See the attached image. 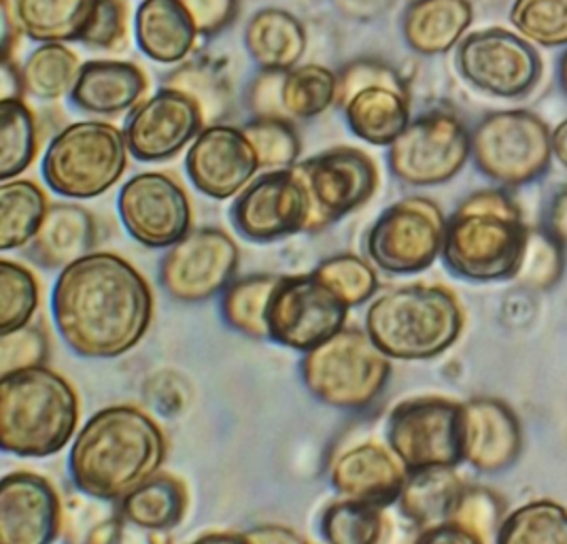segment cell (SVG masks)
Returning a JSON list of instances; mask_svg holds the SVG:
<instances>
[{
    "mask_svg": "<svg viewBox=\"0 0 567 544\" xmlns=\"http://www.w3.org/2000/svg\"><path fill=\"white\" fill-rule=\"evenodd\" d=\"M126 132L104 122H78L53 136L43 177L69 198H96L122 179L128 162Z\"/></svg>",
    "mask_w": 567,
    "mask_h": 544,
    "instance_id": "obj_7",
    "label": "cell"
},
{
    "mask_svg": "<svg viewBox=\"0 0 567 544\" xmlns=\"http://www.w3.org/2000/svg\"><path fill=\"white\" fill-rule=\"evenodd\" d=\"M389 360L368 332L342 328L310 349L302 360V377L319 402L336 409H363L388 386Z\"/></svg>",
    "mask_w": 567,
    "mask_h": 544,
    "instance_id": "obj_6",
    "label": "cell"
},
{
    "mask_svg": "<svg viewBox=\"0 0 567 544\" xmlns=\"http://www.w3.org/2000/svg\"><path fill=\"white\" fill-rule=\"evenodd\" d=\"M347 311L349 307L315 273L279 277L266 311L268 338L309 353L344 328Z\"/></svg>",
    "mask_w": 567,
    "mask_h": 544,
    "instance_id": "obj_13",
    "label": "cell"
},
{
    "mask_svg": "<svg viewBox=\"0 0 567 544\" xmlns=\"http://www.w3.org/2000/svg\"><path fill=\"white\" fill-rule=\"evenodd\" d=\"M291 171L309 198V233H319L363 207L379 189L374 160L355 147L328 150Z\"/></svg>",
    "mask_w": 567,
    "mask_h": 544,
    "instance_id": "obj_11",
    "label": "cell"
},
{
    "mask_svg": "<svg viewBox=\"0 0 567 544\" xmlns=\"http://www.w3.org/2000/svg\"><path fill=\"white\" fill-rule=\"evenodd\" d=\"M409 468L400 458L377 442H363L347 449L330 468L336 492L349 500L389 506L400 500L409 481Z\"/></svg>",
    "mask_w": 567,
    "mask_h": 544,
    "instance_id": "obj_24",
    "label": "cell"
},
{
    "mask_svg": "<svg viewBox=\"0 0 567 544\" xmlns=\"http://www.w3.org/2000/svg\"><path fill=\"white\" fill-rule=\"evenodd\" d=\"M85 544H173L168 532L150 530L134 521L120 517L104 519L87 534Z\"/></svg>",
    "mask_w": 567,
    "mask_h": 544,
    "instance_id": "obj_48",
    "label": "cell"
},
{
    "mask_svg": "<svg viewBox=\"0 0 567 544\" xmlns=\"http://www.w3.org/2000/svg\"><path fill=\"white\" fill-rule=\"evenodd\" d=\"M525 236L527 226L515 201L502 189H481L446 222L442 256L462 279L502 281L515 277Z\"/></svg>",
    "mask_w": 567,
    "mask_h": 544,
    "instance_id": "obj_3",
    "label": "cell"
},
{
    "mask_svg": "<svg viewBox=\"0 0 567 544\" xmlns=\"http://www.w3.org/2000/svg\"><path fill=\"white\" fill-rule=\"evenodd\" d=\"M247 538L251 544H307L298 532L284 525H261L247 532Z\"/></svg>",
    "mask_w": 567,
    "mask_h": 544,
    "instance_id": "obj_52",
    "label": "cell"
},
{
    "mask_svg": "<svg viewBox=\"0 0 567 544\" xmlns=\"http://www.w3.org/2000/svg\"><path fill=\"white\" fill-rule=\"evenodd\" d=\"M309 215L307 192L291 168L270 171L249 183L233 208L236 230L256 243L307 230Z\"/></svg>",
    "mask_w": 567,
    "mask_h": 544,
    "instance_id": "obj_18",
    "label": "cell"
},
{
    "mask_svg": "<svg viewBox=\"0 0 567 544\" xmlns=\"http://www.w3.org/2000/svg\"><path fill=\"white\" fill-rule=\"evenodd\" d=\"M48 358V338L39 328L24 326L2 335V374L43 366Z\"/></svg>",
    "mask_w": 567,
    "mask_h": 544,
    "instance_id": "obj_47",
    "label": "cell"
},
{
    "mask_svg": "<svg viewBox=\"0 0 567 544\" xmlns=\"http://www.w3.org/2000/svg\"><path fill=\"white\" fill-rule=\"evenodd\" d=\"M187 487L173 474H154L122 497V515L150 530L168 532L185 517Z\"/></svg>",
    "mask_w": 567,
    "mask_h": 544,
    "instance_id": "obj_32",
    "label": "cell"
},
{
    "mask_svg": "<svg viewBox=\"0 0 567 544\" xmlns=\"http://www.w3.org/2000/svg\"><path fill=\"white\" fill-rule=\"evenodd\" d=\"M338 99V78L321 64L289 71H264L251 88L249 103L256 117L310 120L328 111Z\"/></svg>",
    "mask_w": 567,
    "mask_h": 544,
    "instance_id": "obj_21",
    "label": "cell"
},
{
    "mask_svg": "<svg viewBox=\"0 0 567 544\" xmlns=\"http://www.w3.org/2000/svg\"><path fill=\"white\" fill-rule=\"evenodd\" d=\"M145 92L147 78L136 64L94 60L81 66L71 99L87 113L113 115L134 106Z\"/></svg>",
    "mask_w": 567,
    "mask_h": 544,
    "instance_id": "obj_25",
    "label": "cell"
},
{
    "mask_svg": "<svg viewBox=\"0 0 567 544\" xmlns=\"http://www.w3.org/2000/svg\"><path fill=\"white\" fill-rule=\"evenodd\" d=\"M79 58L62 43H43L30 53L22 66L24 92L41 101H55L71 94L78 83Z\"/></svg>",
    "mask_w": 567,
    "mask_h": 544,
    "instance_id": "obj_34",
    "label": "cell"
},
{
    "mask_svg": "<svg viewBox=\"0 0 567 544\" xmlns=\"http://www.w3.org/2000/svg\"><path fill=\"white\" fill-rule=\"evenodd\" d=\"M446 219L430 198H404L383 211L365 238V252L381 270L413 275L430 268L444 247Z\"/></svg>",
    "mask_w": 567,
    "mask_h": 544,
    "instance_id": "obj_10",
    "label": "cell"
},
{
    "mask_svg": "<svg viewBox=\"0 0 567 544\" xmlns=\"http://www.w3.org/2000/svg\"><path fill=\"white\" fill-rule=\"evenodd\" d=\"M413 544H487L474 532L465 530L464 525L455 521H444L430 530H423V534Z\"/></svg>",
    "mask_w": 567,
    "mask_h": 544,
    "instance_id": "obj_50",
    "label": "cell"
},
{
    "mask_svg": "<svg viewBox=\"0 0 567 544\" xmlns=\"http://www.w3.org/2000/svg\"><path fill=\"white\" fill-rule=\"evenodd\" d=\"M96 243V224L90 211L78 205H52L32 238V258L48 268H66L90 256Z\"/></svg>",
    "mask_w": 567,
    "mask_h": 544,
    "instance_id": "obj_27",
    "label": "cell"
},
{
    "mask_svg": "<svg viewBox=\"0 0 567 544\" xmlns=\"http://www.w3.org/2000/svg\"><path fill=\"white\" fill-rule=\"evenodd\" d=\"M472 154L481 173L493 182L523 185L548 168L553 134L532 111H497L474 130Z\"/></svg>",
    "mask_w": 567,
    "mask_h": 544,
    "instance_id": "obj_9",
    "label": "cell"
},
{
    "mask_svg": "<svg viewBox=\"0 0 567 544\" xmlns=\"http://www.w3.org/2000/svg\"><path fill=\"white\" fill-rule=\"evenodd\" d=\"M128 7L124 0H101L81 43L99 50H117L126 41Z\"/></svg>",
    "mask_w": 567,
    "mask_h": 544,
    "instance_id": "obj_46",
    "label": "cell"
},
{
    "mask_svg": "<svg viewBox=\"0 0 567 544\" xmlns=\"http://www.w3.org/2000/svg\"><path fill=\"white\" fill-rule=\"evenodd\" d=\"M62 511L52 483L34 472H13L0 485V544H53Z\"/></svg>",
    "mask_w": 567,
    "mask_h": 544,
    "instance_id": "obj_22",
    "label": "cell"
},
{
    "mask_svg": "<svg viewBox=\"0 0 567 544\" xmlns=\"http://www.w3.org/2000/svg\"><path fill=\"white\" fill-rule=\"evenodd\" d=\"M79 400L73 386L45 366L2 374L0 442L20 458H48L75 434Z\"/></svg>",
    "mask_w": 567,
    "mask_h": 544,
    "instance_id": "obj_4",
    "label": "cell"
},
{
    "mask_svg": "<svg viewBox=\"0 0 567 544\" xmlns=\"http://www.w3.org/2000/svg\"><path fill=\"white\" fill-rule=\"evenodd\" d=\"M457 64L465 81L502 99L532 92L542 78L538 52L525 39L504 28H487L465 37Z\"/></svg>",
    "mask_w": 567,
    "mask_h": 544,
    "instance_id": "obj_15",
    "label": "cell"
},
{
    "mask_svg": "<svg viewBox=\"0 0 567 544\" xmlns=\"http://www.w3.org/2000/svg\"><path fill=\"white\" fill-rule=\"evenodd\" d=\"M511 20L534 43L567 45V0H516Z\"/></svg>",
    "mask_w": 567,
    "mask_h": 544,
    "instance_id": "obj_42",
    "label": "cell"
},
{
    "mask_svg": "<svg viewBox=\"0 0 567 544\" xmlns=\"http://www.w3.org/2000/svg\"><path fill=\"white\" fill-rule=\"evenodd\" d=\"M166 88L185 92L205 113V122H217L226 113L228 88L224 78L208 64H185L166 79Z\"/></svg>",
    "mask_w": 567,
    "mask_h": 544,
    "instance_id": "obj_44",
    "label": "cell"
},
{
    "mask_svg": "<svg viewBox=\"0 0 567 544\" xmlns=\"http://www.w3.org/2000/svg\"><path fill=\"white\" fill-rule=\"evenodd\" d=\"M398 0H332L336 11L353 22H374L383 18Z\"/></svg>",
    "mask_w": 567,
    "mask_h": 544,
    "instance_id": "obj_51",
    "label": "cell"
},
{
    "mask_svg": "<svg viewBox=\"0 0 567 544\" xmlns=\"http://www.w3.org/2000/svg\"><path fill=\"white\" fill-rule=\"evenodd\" d=\"M39 307V284L27 266L4 259L0 266V324L2 335L28 326Z\"/></svg>",
    "mask_w": 567,
    "mask_h": 544,
    "instance_id": "obj_40",
    "label": "cell"
},
{
    "mask_svg": "<svg viewBox=\"0 0 567 544\" xmlns=\"http://www.w3.org/2000/svg\"><path fill=\"white\" fill-rule=\"evenodd\" d=\"M20 32H22V28L16 20L11 0H2V60H11L13 48L20 39Z\"/></svg>",
    "mask_w": 567,
    "mask_h": 544,
    "instance_id": "obj_54",
    "label": "cell"
},
{
    "mask_svg": "<svg viewBox=\"0 0 567 544\" xmlns=\"http://www.w3.org/2000/svg\"><path fill=\"white\" fill-rule=\"evenodd\" d=\"M312 273L330 287L349 309L365 302L379 289V277L374 268L353 254L326 259Z\"/></svg>",
    "mask_w": 567,
    "mask_h": 544,
    "instance_id": "obj_41",
    "label": "cell"
},
{
    "mask_svg": "<svg viewBox=\"0 0 567 544\" xmlns=\"http://www.w3.org/2000/svg\"><path fill=\"white\" fill-rule=\"evenodd\" d=\"M198 30L179 0H143L136 11V43L159 64H175L194 50Z\"/></svg>",
    "mask_w": 567,
    "mask_h": 544,
    "instance_id": "obj_26",
    "label": "cell"
},
{
    "mask_svg": "<svg viewBox=\"0 0 567 544\" xmlns=\"http://www.w3.org/2000/svg\"><path fill=\"white\" fill-rule=\"evenodd\" d=\"M561 83H564V88H566L567 92V52L564 55V60H561Z\"/></svg>",
    "mask_w": 567,
    "mask_h": 544,
    "instance_id": "obj_57",
    "label": "cell"
},
{
    "mask_svg": "<svg viewBox=\"0 0 567 544\" xmlns=\"http://www.w3.org/2000/svg\"><path fill=\"white\" fill-rule=\"evenodd\" d=\"M198 34L213 37L230 27L238 13V0H179Z\"/></svg>",
    "mask_w": 567,
    "mask_h": 544,
    "instance_id": "obj_49",
    "label": "cell"
},
{
    "mask_svg": "<svg viewBox=\"0 0 567 544\" xmlns=\"http://www.w3.org/2000/svg\"><path fill=\"white\" fill-rule=\"evenodd\" d=\"M279 277L254 275L226 287L221 312L234 330L251 338H268L266 311Z\"/></svg>",
    "mask_w": 567,
    "mask_h": 544,
    "instance_id": "obj_38",
    "label": "cell"
},
{
    "mask_svg": "<svg viewBox=\"0 0 567 544\" xmlns=\"http://www.w3.org/2000/svg\"><path fill=\"white\" fill-rule=\"evenodd\" d=\"M464 462L481 472L513 466L523 449V432L515 411L495 398H474L462 413Z\"/></svg>",
    "mask_w": 567,
    "mask_h": 544,
    "instance_id": "obj_23",
    "label": "cell"
},
{
    "mask_svg": "<svg viewBox=\"0 0 567 544\" xmlns=\"http://www.w3.org/2000/svg\"><path fill=\"white\" fill-rule=\"evenodd\" d=\"M462 330L464 309L449 287H398L365 312L368 337L393 360H432L451 349Z\"/></svg>",
    "mask_w": 567,
    "mask_h": 544,
    "instance_id": "obj_5",
    "label": "cell"
},
{
    "mask_svg": "<svg viewBox=\"0 0 567 544\" xmlns=\"http://www.w3.org/2000/svg\"><path fill=\"white\" fill-rule=\"evenodd\" d=\"M166 439L136 407H109L92 417L73 442L69 470L79 492L96 500L126 497L157 474Z\"/></svg>",
    "mask_w": 567,
    "mask_h": 544,
    "instance_id": "obj_2",
    "label": "cell"
},
{
    "mask_svg": "<svg viewBox=\"0 0 567 544\" xmlns=\"http://www.w3.org/2000/svg\"><path fill=\"white\" fill-rule=\"evenodd\" d=\"M60 337L83 358L128 353L150 330L154 294L145 277L115 254H90L66 266L53 287Z\"/></svg>",
    "mask_w": 567,
    "mask_h": 544,
    "instance_id": "obj_1",
    "label": "cell"
},
{
    "mask_svg": "<svg viewBox=\"0 0 567 544\" xmlns=\"http://www.w3.org/2000/svg\"><path fill=\"white\" fill-rule=\"evenodd\" d=\"M101 0H11L22 32L41 43L81 41Z\"/></svg>",
    "mask_w": 567,
    "mask_h": 544,
    "instance_id": "obj_31",
    "label": "cell"
},
{
    "mask_svg": "<svg viewBox=\"0 0 567 544\" xmlns=\"http://www.w3.org/2000/svg\"><path fill=\"white\" fill-rule=\"evenodd\" d=\"M564 270H566L564 245L550 234V230L527 228L523 254L513 279L527 289L544 291L557 286Z\"/></svg>",
    "mask_w": 567,
    "mask_h": 544,
    "instance_id": "obj_39",
    "label": "cell"
},
{
    "mask_svg": "<svg viewBox=\"0 0 567 544\" xmlns=\"http://www.w3.org/2000/svg\"><path fill=\"white\" fill-rule=\"evenodd\" d=\"M240 261L230 234L203 228L183 236L162 259L159 281L181 302H203L233 284Z\"/></svg>",
    "mask_w": 567,
    "mask_h": 544,
    "instance_id": "obj_16",
    "label": "cell"
},
{
    "mask_svg": "<svg viewBox=\"0 0 567 544\" xmlns=\"http://www.w3.org/2000/svg\"><path fill=\"white\" fill-rule=\"evenodd\" d=\"M470 0H414L404 13V39L423 55L453 50L472 24Z\"/></svg>",
    "mask_w": 567,
    "mask_h": 544,
    "instance_id": "obj_28",
    "label": "cell"
},
{
    "mask_svg": "<svg viewBox=\"0 0 567 544\" xmlns=\"http://www.w3.org/2000/svg\"><path fill=\"white\" fill-rule=\"evenodd\" d=\"M462 413L464 404L446 398L406 400L389 417V447L409 472L455 468L464 462Z\"/></svg>",
    "mask_w": 567,
    "mask_h": 544,
    "instance_id": "obj_12",
    "label": "cell"
},
{
    "mask_svg": "<svg viewBox=\"0 0 567 544\" xmlns=\"http://www.w3.org/2000/svg\"><path fill=\"white\" fill-rule=\"evenodd\" d=\"M37 120L22 99H2L0 106V173L4 182L22 175L37 156Z\"/></svg>",
    "mask_w": 567,
    "mask_h": 544,
    "instance_id": "obj_36",
    "label": "cell"
},
{
    "mask_svg": "<svg viewBox=\"0 0 567 544\" xmlns=\"http://www.w3.org/2000/svg\"><path fill=\"white\" fill-rule=\"evenodd\" d=\"M451 521L464 525L487 543L497 536L504 523V502L487 487H465Z\"/></svg>",
    "mask_w": 567,
    "mask_h": 544,
    "instance_id": "obj_45",
    "label": "cell"
},
{
    "mask_svg": "<svg viewBox=\"0 0 567 544\" xmlns=\"http://www.w3.org/2000/svg\"><path fill=\"white\" fill-rule=\"evenodd\" d=\"M495 544H567V511L553 500H536L504 519Z\"/></svg>",
    "mask_w": 567,
    "mask_h": 544,
    "instance_id": "obj_37",
    "label": "cell"
},
{
    "mask_svg": "<svg viewBox=\"0 0 567 544\" xmlns=\"http://www.w3.org/2000/svg\"><path fill=\"white\" fill-rule=\"evenodd\" d=\"M0 198H2V211H0L2 249L11 252L32 243L50 208L43 189L28 179L4 182Z\"/></svg>",
    "mask_w": 567,
    "mask_h": 544,
    "instance_id": "obj_33",
    "label": "cell"
},
{
    "mask_svg": "<svg viewBox=\"0 0 567 544\" xmlns=\"http://www.w3.org/2000/svg\"><path fill=\"white\" fill-rule=\"evenodd\" d=\"M553 154L559 157V162L567 168V120L553 132Z\"/></svg>",
    "mask_w": 567,
    "mask_h": 544,
    "instance_id": "obj_56",
    "label": "cell"
},
{
    "mask_svg": "<svg viewBox=\"0 0 567 544\" xmlns=\"http://www.w3.org/2000/svg\"><path fill=\"white\" fill-rule=\"evenodd\" d=\"M389 147V166L398 179L411 185H440L464 168L472 136L457 115L432 111L411 122Z\"/></svg>",
    "mask_w": 567,
    "mask_h": 544,
    "instance_id": "obj_14",
    "label": "cell"
},
{
    "mask_svg": "<svg viewBox=\"0 0 567 544\" xmlns=\"http://www.w3.org/2000/svg\"><path fill=\"white\" fill-rule=\"evenodd\" d=\"M189 544H251L247 534H233V532H213L205 534L198 541Z\"/></svg>",
    "mask_w": 567,
    "mask_h": 544,
    "instance_id": "obj_55",
    "label": "cell"
},
{
    "mask_svg": "<svg viewBox=\"0 0 567 544\" xmlns=\"http://www.w3.org/2000/svg\"><path fill=\"white\" fill-rule=\"evenodd\" d=\"M245 45L261 71H289L302 60L309 37L302 22L289 11L264 9L251 18Z\"/></svg>",
    "mask_w": 567,
    "mask_h": 544,
    "instance_id": "obj_29",
    "label": "cell"
},
{
    "mask_svg": "<svg viewBox=\"0 0 567 544\" xmlns=\"http://www.w3.org/2000/svg\"><path fill=\"white\" fill-rule=\"evenodd\" d=\"M548 230L567 247V185L553 198L548 211Z\"/></svg>",
    "mask_w": 567,
    "mask_h": 544,
    "instance_id": "obj_53",
    "label": "cell"
},
{
    "mask_svg": "<svg viewBox=\"0 0 567 544\" xmlns=\"http://www.w3.org/2000/svg\"><path fill=\"white\" fill-rule=\"evenodd\" d=\"M349 129L370 145H391L411 124V90L377 60H355L338 75V99Z\"/></svg>",
    "mask_w": 567,
    "mask_h": 544,
    "instance_id": "obj_8",
    "label": "cell"
},
{
    "mask_svg": "<svg viewBox=\"0 0 567 544\" xmlns=\"http://www.w3.org/2000/svg\"><path fill=\"white\" fill-rule=\"evenodd\" d=\"M200 104L185 92L164 88L138 104L126 124L130 154L143 162L168 160L205 130Z\"/></svg>",
    "mask_w": 567,
    "mask_h": 544,
    "instance_id": "obj_19",
    "label": "cell"
},
{
    "mask_svg": "<svg viewBox=\"0 0 567 544\" xmlns=\"http://www.w3.org/2000/svg\"><path fill=\"white\" fill-rule=\"evenodd\" d=\"M192 183L210 198L226 201L243 192L259 168L249 136L234 126H208L189 147L185 160Z\"/></svg>",
    "mask_w": 567,
    "mask_h": 544,
    "instance_id": "obj_20",
    "label": "cell"
},
{
    "mask_svg": "<svg viewBox=\"0 0 567 544\" xmlns=\"http://www.w3.org/2000/svg\"><path fill=\"white\" fill-rule=\"evenodd\" d=\"M465 485L453 468H425L409 474L400 493V513L421 530L451 521Z\"/></svg>",
    "mask_w": 567,
    "mask_h": 544,
    "instance_id": "obj_30",
    "label": "cell"
},
{
    "mask_svg": "<svg viewBox=\"0 0 567 544\" xmlns=\"http://www.w3.org/2000/svg\"><path fill=\"white\" fill-rule=\"evenodd\" d=\"M120 217L134 240L145 247H173L192 228L185 189L164 173L132 177L120 194Z\"/></svg>",
    "mask_w": 567,
    "mask_h": 544,
    "instance_id": "obj_17",
    "label": "cell"
},
{
    "mask_svg": "<svg viewBox=\"0 0 567 544\" xmlns=\"http://www.w3.org/2000/svg\"><path fill=\"white\" fill-rule=\"evenodd\" d=\"M388 523L383 506L342 497L326 509L321 534L328 544H383Z\"/></svg>",
    "mask_w": 567,
    "mask_h": 544,
    "instance_id": "obj_35",
    "label": "cell"
},
{
    "mask_svg": "<svg viewBox=\"0 0 567 544\" xmlns=\"http://www.w3.org/2000/svg\"><path fill=\"white\" fill-rule=\"evenodd\" d=\"M243 132L256 147L261 168L287 171L296 166V160L300 156V138L291 122L277 117H256Z\"/></svg>",
    "mask_w": 567,
    "mask_h": 544,
    "instance_id": "obj_43",
    "label": "cell"
}]
</instances>
